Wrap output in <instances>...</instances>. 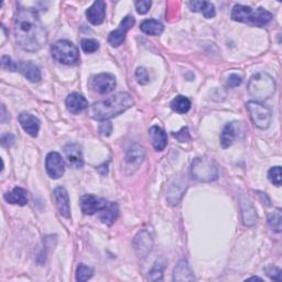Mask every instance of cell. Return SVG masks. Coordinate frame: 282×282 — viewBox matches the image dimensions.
Segmentation results:
<instances>
[{
  "label": "cell",
  "instance_id": "obj_1",
  "mask_svg": "<svg viewBox=\"0 0 282 282\" xmlns=\"http://www.w3.org/2000/svg\"><path fill=\"white\" fill-rule=\"evenodd\" d=\"M15 37L18 45L28 52L42 49L47 33L38 13L29 8H20L15 20Z\"/></svg>",
  "mask_w": 282,
  "mask_h": 282
},
{
  "label": "cell",
  "instance_id": "obj_15",
  "mask_svg": "<svg viewBox=\"0 0 282 282\" xmlns=\"http://www.w3.org/2000/svg\"><path fill=\"white\" fill-rule=\"evenodd\" d=\"M53 199L54 202H56V205L60 212V214L65 218H70L71 208H70V197H68L67 191L62 187L57 188L53 192Z\"/></svg>",
  "mask_w": 282,
  "mask_h": 282
},
{
  "label": "cell",
  "instance_id": "obj_29",
  "mask_svg": "<svg viewBox=\"0 0 282 282\" xmlns=\"http://www.w3.org/2000/svg\"><path fill=\"white\" fill-rule=\"evenodd\" d=\"M93 272L94 270L92 269L91 267H87L85 265H80L78 267V270H76V280L80 281V282H84V281H87L88 279H91L92 276H93Z\"/></svg>",
  "mask_w": 282,
  "mask_h": 282
},
{
  "label": "cell",
  "instance_id": "obj_32",
  "mask_svg": "<svg viewBox=\"0 0 282 282\" xmlns=\"http://www.w3.org/2000/svg\"><path fill=\"white\" fill-rule=\"evenodd\" d=\"M265 272L268 277H269L271 280H274V281H278V282H281V269L276 266H268L265 268Z\"/></svg>",
  "mask_w": 282,
  "mask_h": 282
},
{
  "label": "cell",
  "instance_id": "obj_17",
  "mask_svg": "<svg viewBox=\"0 0 282 282\" xmlns=\"http://www.w3.org/2000/svg\"><path fill=\"white\" fill-rule=\"evenodd\" d=\"M65 105L68 112L76 115L88 108V101L83 95L79 93H72L66 97Z\"/></svg>",
  "mask_w": 282,
  "mask_h": 282
},
{
  "label": "cell",
  "instance_id": "obj_5",
  "mask_svg": "<svg viewBox=\"0 0 282 282\" xmlns=\"http://www.w3.org/2000/svg\"><path fill=\"white\" fill-rule=\"evenodd\" d=\"M191 172L193 177L201 182H212L217 180L218 177V169L215 161L206 157H199L194 159Z\"/></svg>",
  "mask_w": 282,
  "mask_h": 282
},
{
  "label": "cell",
  "instance_id": "obj_18",
  "mask_svg": "<svg viewBox=\"0 0 282 282\" xmlns=\"http://www.w3.org/2000/svg\"><path fill=\"white\" fill-rule=\"evenodd\" d=\"M19 122L24 132L31 137H37L40 129V120L36 116L29 113H21L19 115Z\"/></svg>",
  "mask_w": 282,
  "mask_h": 282
},
{
  "label": "cell",
  "instance_id": "obj_34",
  "mask_svg": "<svg viewBox=\"0 0 282 282\" xmlns=\"http://www.w3.org/2000/svg\"><path fill=\"white\" fill-rule=\"evenodd\" d=\"M136 79L141 85H146L149 83V73L144 67H138L136 71Z\"/></svg>",
  "mask_w": 282,
  "mask_h": 282
},
{
  "label": "cell",
  "instance_id": "obj_13",
  "mask_svg": "<svg viewBox=\"0 0 282 282\" xmlns=\"http://www.w3.org/2000/svg\"><path fill=\"white\" fill-rule=\"evenodd\" d=\"M64 155L66 162L74 169H81L84 166L83 153L82 149L76 143H68L64 147Z\"/></svg>",
  "mask_w": 282,
  "mask_h": 282
},
{
  "label": "cell",
  "instance_id": "obj_4",
  "mask_svg": "<svg viewBox=\"0 0 282 282\" xmlns=\"http://www.w3.org/2000/svg\"><path fill=\"white\" fill-rule=\"evenodd\" d=\"M247 89L253 98L258 100L268 99L276 92V82L268 73L259 72L250 78Z\"/></svg>",
  "mask_w": 282,
  "mask_h": 282
},
{
  "label": "cell",
  "instance_id": "obj_36",
  "mask_svg": "<svg viewBox=\"0 0 282 282\" xmlns=\"http://www.w3.org/2000/svg\"><path fill=\"white\" fill-rule=\"evenodd\" d=\"M2 67L5 68V70L10 71V72H15V71H17L18 63H16V62H13L9 57L4 56L2 58Z\"/></svg>",
  "mask_w": 282,
  "mask_h": 282
},
{
  "label": "cell",
  "instance_id": "obj_28",
  "mask_svg": "<svg viewBox=\"0 0 282 282\" xmlns=\"http://www.w3.org/2000/svg\"><path fill=\"white\" fill-rule=\"evenodd\" d=\"M281 221H282V215L280 210H277L276 212L271 213V214L268 216V224H269L270 228L276 233L281 232V228H282Z\"/></svg>",
  "mask_w": 282,
  "mask_h": 282
},
{
  "label": "cell",
  "instance_id": "obj_21",
  "mask_svg": "<svg viewBox=\"0 0 282 282\" xmlns=\"http://www.w3.org/2000/svg\"><path fill=\"white\" fill-rule=\"evenodd\" d=\"M149 136L151 142H152V146L157 151H162L166 148L168 143V137L161 128L158 126L151 127L149 130Z\"/></svg>",
  "mask_w": 282,
  "mask_h": 282
},
{
  "label": "cell",
  "instance_id": "obj_19",
  "mask_svg": "<svg viewBox=\"0 0 282 282\" xmlns=\"http://www.w3.org/2000/svg\"><path fill=\"white\" fill-rule=\"evenodd\" d=\"M17 71H19L27 80H29L32 83H37L41 80L40 68L32 62H19Z\"/></svg>",
  "mask_w": 282,
  "mask_h": 282
},
{
  "label": "cell",
  "instance_id": "obj_25",
  "mask_svg": "<svg viewBox=\"0 0 282 282\" xmlns=\"http://www.w3.org/2000/svg\"><path fill=\"white\" fill-rule=\"evenodd\" d=\"M173 280L174 281H194L195 280L194 276L192 274V271L190 269L188 263L185 260H181L180 263L176 265L174 269Z\"/></svg>",
  "mask_w": 282,
  "mask_h": 282
},
{
  "label": "cell",
  "instance_id": "obj_10",
  "mask_svg": "<svg viewBox=\"0 0 282 282\" xmlns=\"http://www.w3.org/2000/svg\"><path fill=\"white\" fill-rule=\"evenodd\" d=\"M244 133V126L242 122L232 121L226 123L224 127L222 135H221V144L223 148H228L235 142L237 138H239L240 135Z\"/></svg>",
  "mask_w": 282,
  "mask_h": 282
},
{
  "label": "cell",
  "instance_id": "obj_22",
  "mask_svg": "<svg viewBox=\"0 0 282 282\" xmlns=\"http://www.w3.org/2000/svg\"><path fill=\"white\" fill-rule=\"evenodd\" d=\"M100 221L111 226L115 223V221L118 217V205L114 202H108L104 209L100 211Z\"/></svg>",
  "mask_w": 282,
  "mask_h": 282
},
{
  "label": "cell",
  "instance_id": "obj_42",
  "mask_svg": "<svg viewBox=\"0 0 282 282\" xmlns=\"http://www.w3.org/2000/svg\"><path fill=\"white\" fill-rule=\"evenodd\" d=\"M189 5H190V8L192 11L201 12L204 5H205V2H191Z\"/></svg>",
  "mask_w": 282,
  "mask_h": 282
},
{
  "label": "cell",
  "instance_id": "obj_26",
  "mask_svg": "<svg viewBox=\"0 0 282 282\" xmlns=\"http://www.w3.org/2000/svg\"><path fill=\"white\" fill-rule=\"evenodd\" d=\"M140 29L143 33L149 36H160L163 32V24L155 19H148L140 24Z\"/></svg>",
  "mask_w": 282,
  "mask_h": 282
},
{
  "label": "cell",
  "instance_id": "obj_37",
  "mask_svg": "<svg viewBox=\"0 0 282 282\" xmlns=\"http://www.w3.org/2000/svg\"><path fill=\"white\" fill-rule=\"evenodd\" d=\"M201 12L203 13V16H204L205 18H208V19H210V18H214L215 15H216V11H215V7H214V5L211 4V3H209V2H205V5H204V7H203V9H202Z\"/></svg>",
  "mask_w": 282,
  "mask_h": 282
},
{
  "label": "cell",
  "instance_id": "obj_11",
  "mask_svg": "<svg viewBox=\"0 0 282 282\" xmlns=\"http://www.w3.org/2000/svg\"><path fill=\"white\" fill-rule=\"evenodd\" d=\"M45 169L47 174L52 178H60L64 174L65 164L60 153L50 152L45 159Z\"/></svg>",
  "mask_w": 282,
  "mask_h": 282
},
{
  "label": "cell",
  "instance_id": "obj_27",
  "mask_svg": "<svg viewBox=\"0 0 282 282\" xmlns=\"http://www.w3.org/2000/svg\"><path fill=\"white\" fill-rule=\"evenodd\" d=\"M170 106L174 112H176L178 114H185L190 111L191 100L188 97H185V96L178 95L173 100L171 101Z\"/></svg>",
  "mask_w": 282,
  "mask_h": 282
},
{
  "label": "cell",
  "instance_id": "obj_9",
  "mask_svg": "<svg viewBox=\"0 0 282 282\" xmlns=\"http://www.w3.org/2000/svg\"><path fill=\"white\" fill-rule=\"evenodd\" d=\"M91 86L96 93L105 95L113 92L116 87V79L113 74L101 73L92 79Z\"/></svg>",
  "mask_w": 282,
  "mask_h": 282
},
{
  "label": "cell",
  "instance_id": "obj_16",
  "mask_svg": "<svg viewBox=\"0 0 282 282\" xmlns=\"http://www.w3.org/2000/svg\"><path fill=\"white\" fill-rule=\"evenodd\" d=\"M106 15V4L101 0L95 2L89 8L86 10V17L88 21L94 25H98L104 22Z\"/></svg>",
  "mask_w": 282,
  "mask_h": 282
},
{
  "label": "cell",
  "instance_id": "obj_8",
  "mask_svg": "<svg viewBox=\"0 0 282 282\" xmlns=\"http://www.w3.org/2000/svg\"><path fill=\"white\" fill-rule=\"evenodd\" d=\"M136 20L132 16H127L121 20L120 24L118 25L115 31L111 32L108 37V42L113 47H118L123 43V41L126 39V36L128 31L133 28Z\"/></svg>",
  "mask_w": 282,
  "mask_h": 282
},
{
  "label": "cell",
  "instance_id": "obj_20",
  "mask_svg": "<svg viewBox=\"0 0 282 282\" xmlns=\"http://www.w3.org/2000/svg\"><path fill=\"white\" fill-rule=\"evenodd\" d=\"M240 206H242V214H243L244 224L246 226H252L256 224L257 213L249 199L246 197H242V199H240Z\"/></svg>",
  "mask_w": 282,
  "mask_h": 282
},
{
  "label": "cell",
  "instance_id": "obj_39",
  "mask_svg": "<svg viewBox=\"0 0 282 282\" xmlns=\"http://www.w3.org/2000/svg\"><path fill=\"white\" fill-rule=\"evenodd\" d=\"M172 135H173V137H174V138H176L178 141H180V142H187V141H189L190 140V134H189V129L187 128V127H184V128H182L181 130H180V132H178V133H173V134H172Z\"/></svg>",
  "mask_w": 282,
  "mask_h": 282
},
{
  "label": "cell",
  "instance_id": "obj_41",
  "mask_svg": "<svg viewBox=\"0 0 282 282\" xmlns=\"http://www.w3.org/2000/svg\"><path fill=\"white\" fill-rule=\"evenodd\" d=\"M16 141V137L12 134H5L2 136V146L3 147H11Z\"/></svg>",
  "mask_w": 282,
  "mask_h": 282
},
{
  "label": "cell",
  "instance_id": "obj_43",
  "mask_svg": "<svg viewBox=\"0 0 282 282\" xmlns=\"http://www.w3.org/2000/svg\"><path fill=\"white\" fill-rule=\"evenodd\" d=\"M248 280H259V281H263V279L258 278V277H251V278H249Z\"/></svg>",
  "mask_w": 282,
  "mask_h": 282
},
{
  "label": "cell",
  "instance_id": "obj_24",
  "mask_svg": "<svg viewBox=\"0 0 282 282\" xmlns=\"http://www.w3.org/2000/svg\"><path fill=\"white\" fill-rule=\"evenodd\" d=\"M144 159V150L140 146L139 143H134L129 147L127 155H126V161L129 164H134V166H139V164Z\"/></svg>",
  "mask_w": 282,
  "mask_h": 282
},
{
  "label": "cell",
  "instance_id": "obj_23",
  "mask_svg": "<svg viewBox=\"0 0 282 282\" xmlns=\"http://www.w3.org/2000/svg\"><path fill=\"white\" fill-rule=\"evenodd\" d=\"M5 199L10 204H16L23 206L28 203V196H27V191L22 188H15L12 191L5 194Z\"/></svg>",
  "mask_w": 282,
  "mask_h": 282
},
{
  "label": "cell",
  "instance_id": "obj_12",
  "mask_svg": "<svg viewBox=\"0 0 282 282\" xmlns=\"http://www.w3.org/2000/svg\"><path fill=\"white\" fill-rule=\"evenodd\" d=\"M108 202L105 198L86 194L81 197V209L85 215H93L95 213L100 212L105 208Z\"/></svg>",
  "mask_w": 282,
  "mask_h": 282
},
{
  "label": "cell",
  "instance_id": "obj_31",
  "mask_svg": "<svg viewBox=\"0 0 282 282\" xmlns=\"http://www.w3.org/2000/svg\"><path fill=\"white\" fill-rule=\"evenodd\" d=\"M268 178L270 182L276 185V187H280L281 185V168L280 167H273L268 172Z\"/></svg>",
  "mask_w": 282,
  "mask_h": 282
},
{
  "label": "cell",
  "instance_id": "obj_6",
  "mask_svg": "<svg viewBox=\"0 0 282 282\" xmlns=\"http://www.w3.org/2000/svg\"><path fill=\"white\" fill-rule=\"evenodd\" d=\"M53 59L59 63L65 65H74L80 61V53L76 45L67 40H60L51 47Z\"/></svg>",
  "mask_w": 282,
  "mask_h": 282
},
{
  "label": "cell",
  "instance_id": "obj_2",
  "mask_svg": "<svg viewBox=\"0 0 282 282\" xmlns=\"http://www.w3.org/2000/svg\"><path fill=\"white\" fill-rule=\"evenodd\" d=\"M134 104L135 100L129 93H117L107 99L94 102L88 107V115L95 120L105 121L125 113Z\"/></svg>",
  "mask_w": 282,
  "mask_h": 282
},
{
  "label": "cell",
  "instance_id": "obj_35",
  "mask_svg": "<svg viewBox=\"0 0 282 282\" xmlns=\"http://www.w3.org/2000/svg\"><path fill=\"white\" fill-rule=\"evenodd\" d=\"M151 5H152V3L149 2V0H139V2L135 3L137 12H138L139 15H144V13H147L151 8Z\"/></svg>",
  "mask_w": 282,
  "mask_h": 282
},
{
  "label": "cell",
  "instance_id": "obj_3",
  "mask_svg": "<svg viewBox=\"0 0 282 282\" xmlns=\"http://www.w3.org/2000/svg\"><path fill=\"white\" fill-rule=\"evenodd\" d=\"M232 19L234 21L249 24L251 27H264L269 23L272 19L271 12L261 8L253 9L248 6L236 5L232 10Z\"/></svg>",
  "mask_w": 282,
  "mask_h": 282
},
{
  "label": "cell",
  "instance_id": "obj_33",
  "mask_svg": "<svg viewBox=\"0 0 282 282\" xmlns=\"http://www.w3.org/2000/svg\"><path fill=\"white\" fill-rule=\"evenodd\" d=\"M163 268L164 266L160 263H157L152 270L149 272V278L152 281H160L163 278Z\"/></svg>",
  "mask_w": 282,
  "mask_h": 282
},
{
  "label": "cell",
  "instance_id": "obj_30",
  "mask_svg": "<svg viewBox=\"0 0 282 282\" xmlns=\"http://www.w3.org/2000/svg\"><path fill=\"white\" fill-rule=\"evenodd\" d=\"M81 46L85 53H94L99 49V43L93 39H83L81 41Z\"/></svg>",
  "mask_w": 282,
  "mask_h": 282
},
{
  "label": "cell",
  "instance_id": "obj_14",
  "mask_svg": "<svg viewBox=\"0 0 282 282\" xmlns=\"http://www.w3.org/2000/svg\"><path fill=\"white\" fill-rule=\"evenodd\" d=\"M153 242L151 238L150 234L146 230H142L138 233L134 239V248L139 257L144 258L148 256V253L152 250Z\"/></svg>",
  "mask_w": 282,
  "mask_h": 282
},
{
  "label": "cell",
  "instance_id": "obj_7",
  "mask_svg": "<svg viewBox=\"0 0 282 282\" xmlns=\"http://www.w3.org/2000/svg\"><path fill=\"white\" fill-rule=\"evenodd\" d=\"M247 109L253 125L260 129H267L271 122V112L269 108L258 101L247 102Z\"/></svg>",
  "mask_w": 282,
  "mask_h": 282
},
{
  "label": "cell",
  "instance_id": "obj_38",
  "mask_svg": "<svg viewBox=\"0 0 282 282\" xmlns=\"http://www.w3.org/2000/svg\"><path fill=\"white\" fill-rule=\"evenodd\" d=\"M99 133L100 135L106 137L111 136V134L113 133V123L108 120L102 121L99 126Z\"/></svg>",
  "mask_w": 282,
  "mask_h": 282
},
{
  "label": "cell",
  "instance_id": "obj_40",
  "mask_svg": "<svg viewBox=\"0 0 282 282\" xmlns=\"http://www.w3.org/2000/svg\"><path fill=\"white\" fill-rule=\"evenodd\" d=\"M242 82H243L242 76H239L238 74H232V75H229L228 80H227L226 84L229 87H237L242 84Z\"/></svg>",
  "mask_w": 282,
  "mask_h": 282
}]
</instances>
